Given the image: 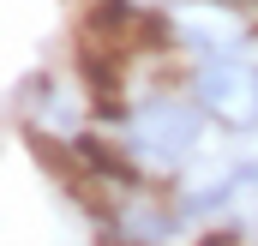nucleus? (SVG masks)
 Wrapping results in <instances>:
<instances>
[{
	"label": "nucleus",
	"instance_id": "f257e3e1",
	"mask_svg": "<svg viewBox=\"0 0 258 246\" xmlns=\"http://www.w3.org/2000/svg\"><path fill=\"white\" fill-rule=\"evenodd\" d=\"M198 102H174V96H144L138 108H126L114 120V144H126V156L150 174H174L186 168L198 150Z\"/></svg>",
	"mask_w": 258,
	"mask_h": 246
},
{
	"label": "nucleus",
	"instance_id": "f03ea898",
	"mask_svg": "<svg viewBox=\"0 0 258 246\" xmlns=\"http://www.w3.org/2000/svg\"><path fill=\"white\" fill-rule=\"evenodd\" d=\"M192 102L204 120H216L222 132L246 138L258 132V66L240 54H216V60L192 66Z\"/></svg>",
	"mask_w": 258,
	"mask_h": 246
},
{
	"label": "nucleus",
	"instance_id": "7ed1b4c3",
	"mask_svg": "<svg viewBox=\"0 0 258 246\" xmlns=\"http://www.w3.org/2000/svg\"><path fill=\"white\" fill-rule=\"evenodd\" d=\"M168 30H174L180 42L204 48V60L234 54V48H246V42H252L246 18H240V12H228V6H216V0H186V6L168 18Z\"/></svg>",
	"mask_w": 258,
	"mask_h": 246
},
{
	"label": "nucleus",
	"instance_id": "20e7f679",
	"mask_svg": "<svg viewBox=\"0 0 258 246\" xmlns=\"http://www.w3.org/2000/svg\"><path fill=\"white\" fill-rule=\"evenodd\" d=\"M198 246H234V228H222V234L210 228V234H204V240H198Z\"/></svg>",
	"mask_w": 258,
	"mask_h": 246
}]
</instances>
